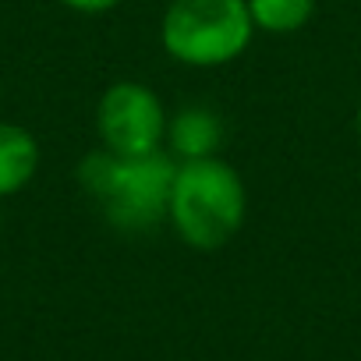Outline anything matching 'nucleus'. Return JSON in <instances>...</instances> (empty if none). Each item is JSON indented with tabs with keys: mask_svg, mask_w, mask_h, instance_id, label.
I'll return each mask as SVG.
<instances>
[{
	"mask_svg": "<svg viewBox=\"0 0 361 361\" xmlns=\"http://www.w3.org/2000/svg\"><path fill=\"white\" fill-rule=\"evenodd\" d=\"M315 0H248L255 29L266 32H298L312 18Z\"/></svg>",
	"mask_w": 361,
	"mask_h": 361,
	"instance_id": "7",
	"label": "nucleus"
},
{
	"mask_svg": "<svg viewBox=\"0 0 361 361\" xmlns=\"http://www.w3.org/2000/svg\"><path fill=\"white\" fill-rule=\"evenodd\" d=\"M64 8H71V11H82V15H99V11H110V8H117L121 0H61Z\"/></svg>",
	"mask_w": 361,
	"mask_h": 361,
	"instance_id": "8",
	"label": "nucleus"
},
{
	"mask_svg": "<svg viewBox=\"0 0 361 361\" xmlns=\"http://www.w3.org/2000/svg\"><path fill=\"white\" fill-rule=\"evenodd\" d=\"M39 170V145L29 128L0 121V199L22 192Z\"/></svg>",
	"mask_w": 361,
	"mask_h": 361,
	"instance_id": "5",
	"label": "nucleus"
},
{
	"mask_svg": "<svg viewBox=\"0 0 361 361\" xmlns=\"http://www.w3.org/2000/svg\"><path fill=\"white\" fill-rule=\"evenodd\" d=\"M173 177L177 166L163 152L117 156L99 149L78 163L82 188L99 206L106 224L124 234H149L170 216Z\"/></svg>",
	"mask_w": 361,
	"mask_h": 361,
	"instance_id": "1",
	"label": "nucleus"
},
{
	"mask_svg": "<svg viewBox=\"0 0 361 361\" xmlns=\"http://www.w3.org/2000/svg\"><path fill=\"white\" fill-rule=\"evenodd\" d=\"M170 145L177 156L185 159H209L220 149L224 138V124L216 117V110L209 106H185L170 124H166Z\"/></svg>",
	"mask_w": 361,
	"mask_h": 361,
	"instance_id": "6",
	"label": "nucleus"
},
{
	"mask_svg": "<svg viewBox=\"0 0 361 361\" xmlns=\"http://www.w3.org/2000/svg\"><path fill=\"white\" fill-rule=\"evenodd\" d=\"M96 131L106 152H117V156L159 152V142L166 131L163 103L152 89L138 82H117L103 92L96 106Z\"/></svg>",
	"mask_w": 361,
	"mask_h": 361,
	"instance_id": "4",
	"label": "nucleus"
},
{
	"mask_svg": "<svg viewBox=\"0 0 361 361\" xmlns=\"http://www.w3.org/2000/svg\"><path fill=\"white\" fill-rule=\"evenodd\" d=\"M255 32L248 0H170L163 15V50L192 68L234 61Z\"/></svg>",
	"mask_w": 361,
	"mask_h": 361,
	"instance_id": "3",
	"label": "nucleus"
},
{
	"mask_svg": "<svg viewBox=\"0 0 361 361\" xmlns=\"http://www.w3.org/2000/svg\"><path fill=\"white\" fill-rule=\"evenodd\" d=\"M245 185L231 163L220 156L209 159H185L177 166L173 192H170V224L180 241L192 248H220L227 245L245 224Z\"/></svg>",
	"mask_w": 361,
	"mask_h": 361,
	"instance_id": "2",
	"label": "nucleus"
},
{
	"mask_svg": "<svg viewBox=\"0 0 361 361\" xmlns=\"http://www.w3.org/2000/svg\"><path fill=\"white\" fill-rule=\"evenodd\" d=\"M357 131H361V110H357Z\"/></svg>",
	"mask_w": 361,
	"mask_h": 361,
	"instance_id": "9",
	"label": "nucleus"
}]
</instances>
